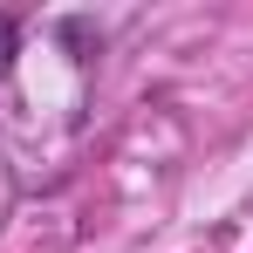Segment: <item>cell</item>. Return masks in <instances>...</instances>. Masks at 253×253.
<instances>
[{
  "label": "cell",
  "mask_w": 253,
  "mask_h": 253,
  "mask_svg": "<svg viewBox=\"0 0 253 253\" xmlns=\"http://www.w3.org/2000/svg\"><path fill=\"white\" fill-rule=\"evenodd\" d=\"M62 42H76V48H83L76 62H89V55L103 48V35H89V21H62Z\"/></svg>",
  "instance_id": "7a4b0ae2"
},
{
  "label": "cell",
  "mask_w": 253,
  "mask_h": 253,
  "mask_svg": "<svg viewBox=\"0 0 253 253\" xmlns=\"http://www.w3.org/2000/svg\"><path fill=\"white\" fill-rule=\"evenodd\" d=\"M14 55H21V21H14V14H0V83L14 76Z\"/></svg>",
  "instance_id": "6da1fadb"
}]
</instances>
